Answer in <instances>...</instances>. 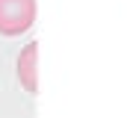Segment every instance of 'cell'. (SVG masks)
I'll list each match as a JSON object with an SVG mask.
<instances>
[{"label": "cell", "instance_id": "1", "mask_svg": "<svg viewBox=\"0 0 127 118\" xmlns=\"http://www.w3.org/2000/svg\"><path fill=\"white\" fill-rule=\"evenodd\" d=\"M35 21V0H0V35H21Z\"/></svg>", "mask_w": 127, "mask_h": 118}, {"label": "cell", "instance_id": "2", "mask_svg": "<svg viewBox=\"0 0 127 118\" xmlns=\"http://www.w3.org/2000/svg\"><path fill=\"white\" fill-rule=\"evenodd\" d=\"M35 59H38V44L30 41L21 53H18V80L30 94L38 91V77H35Z\"/></svg>", "mask_w": 127, "mask_h": 118}]
</instances>
